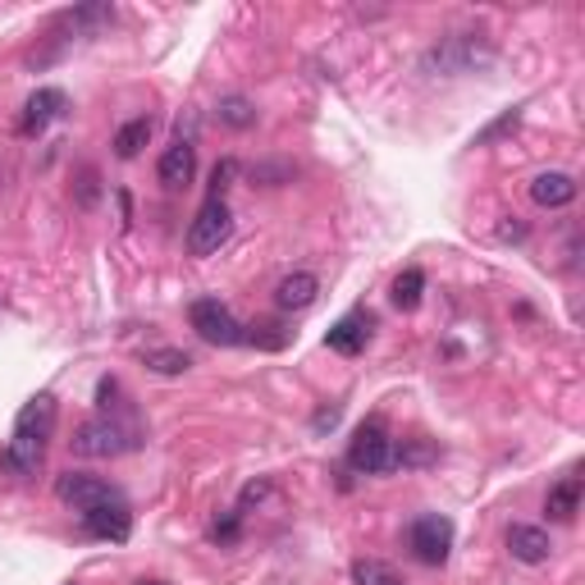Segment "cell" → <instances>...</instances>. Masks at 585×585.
Here are the masks:
<instances>
[{
  "instance_id": "obj_1",
  "label": "cell",
  "mask_w": 585,
  "mask_h": 585,
  "mask_svg": "<svg viewBox=\"0 0 585 585\" xmlns=\"http://www.w3.org/2000/svg\"><path fill=\"white\" fill-rule=\"evenodd\" d=\"M398 440L389 435L379 421H366L358 425V435L348 444V467L352 471H366V476H379V471H394L398 467Z\"/></svg>"
},
{
  "instance_id": "obj_2",
  "label": "cell",
  "mask_w": 585,
  "mask_h": 585,
  "mask_svg": "<svg viewBox=\"0 0 585 585\" xmlns=\"http://www.w3.org/2000/svg\"><path fill=\"white\" fill-rule=\"evenodd\" d=\"M188 320H192L197 335L207 339V343H215V348H238V343H247V325H238L234 312H229L220 297H197L192 307H188Z\"/></svg>"
},
{
  "instance_id": "obj_3",
  "label": "cell",
  "mask_w": 585,
  "mask_h": 585,
  "mask_svg": "<svg viewBox=\"0 0 585 585\" xmlns=\"http://www.w3.org/2000/svg\"><path fill=\"white\" fill-rule=\"evenodd\" d=\"M229 234H234V215H229L224 197H207V207L197 211V220L188 229V251L192 257H211V251H220L229 243Z\"/></svg>"
},
{
  "instance_id": "obj_4",
  "label": "cell",
  "mask_w": 585,
  "mask_h": 585,
  "mask_svg": "<svg viewBox=\"0 0 585 585\" xmlns=\"http://www.w3.org/2000/svg\"><path fill=\"white\" fill-rule=\"evenodd\" d=\"M407 545H412L417 563L425 568H444L448 553H453V522L440 517V513H425L412 522V536H407Z\"/></svg>"
},
{
  "instance_id": "obj_5",
  "label": "cell",
  "mask_w": 585,
  "mask_h": 585,
  "mask_svg": "<svg viewBox=\"0 0 585 585\" xmlns=\"http://www.w3.org/2000/svg\"><path fill=\"white\" fill-rule=\"evenodd\" d=\"M56 494H60V503L73 507V513H87V507H101V503H119V490L115 485H106L101 476H83V471L60 476Z\"/></svg>"
},
{
  "instance_id": "obj_6",
  "label": "cell",
  "mask_w": 585,
  "mask_h": 585,
  "mask_svg": "<svg viewBox=\"0 0 585 585\" xmlns=\"http://www.w3.org/2000/svg\"><path fill=\"white\" fill-rule=\"evenodd\" d=\"M124 448H133L129 444V430L106 421V417L79 425V435H73V453H83V457H119Z\"/></svg>"
},
{
  "instance_id": "obj_7",
  "label": "cell",
  "mask_w": 585,
  "mask_h": 585,
  "mask_svg": "<svg viewBox=\"0 0 585 585\" xmlns=\"http://www.w3.org/2000/svg\"><path fill=\"white\" fill-rule=\"evenodd\" d=\"M83 530L96 540H110V545H124L133 536V513H129V503H101V507H87L83 513Z\"/></svg>"
},
{
  "instance_id": "obj_8",
  "label": "cell",
  "mask_w": 585,
  "mask_h": 585,
  "mask_svg": "<svg viewBox=\"0 0 585 585\" xmlns=\"http://www.w3.org/2000/svg\"><path fill=\"white\" fill-rule=\"evenodd\" d=\"M156 174H161V184L174 188V192L188 188V184H192V174H197V147H192L188 138H174V142L165 147V156H161Z\"/></svg>"
},
{
  "instance_id": "obj_9",
  "label": "cell",
  "mask_w": 585,
  "mask_h": 585,
  "mask_svg": "<svg viewBox=\"0 0 585 585\" xmlns=\"http://www.w3.org/2000/svg\"><path fill=\"white\" fill-rule=\"evenodd\" d=\"M50 430H56V398H50V394H37V398L19 412V421H14V440L46 444V440H50Z\"/></svg>"
},
{
  "instance_id": "obj_10",
  "label": "cell",
  "mask_w": 585,
  "mask_h": 585,
  "mask_svg": "<svg viewBox=\"0 0 585 585\" xmlns=\"http://www.w3.org/2000/svg\"><path fill=\"white\" fill-rule=\"evenodd\" d=\"M65 106H69V101H65V92H60V87H37V92L28 96V106H23L19 129L33 138V133H42V129H46V124H56V119L65 115Z\"/></svg>"
},
{
  "instance_id": "obj_11",
  "label": "cell",
  "mask_w": 585,
  "mask_h": 585,
  "mask_svg": "<svg viewBox=\"0 0 585 585\" xmlns=\"http://www.w3.org/2000/svg\"><path fill=\"white\" fill-rule=\"evenodd\" d=\"M366 339H371V316L366 312H348L343 320L329 325L325 343L339 352V358H358V352H366Z\"/></svg>"
},
{
  "instance_id": "obj_12",
  "label": "cell",
  "mask_w": 585,
  "mask_h": 585,
  "mask_svg": "<svg viewBox=\"0 0 585 585\" xmlns=\"http://www.w3.org/2000/svg\"><path fill=\"white\" fill-rule=\"evenodd\" d=\"M507 553H513L517 563H526V568H540V563H549L553 540H549L545 526H513L507 530Z\"/></svg>"
},
{
  "instance_id": "obj_13",
  "label": "cell",
  "mask_w": 585,
  "mask_h": 585,
  "mask_svg": "<svg viewBox=\"0 0 585 585\" xmlns=\"http://www.w3.org/2000/svg\"><path fill=\"white\" fill-rule=\"evenodd\" d=\"M530 201L545 207V211L572 207V201H576V179H572V174H563V169H545V174L530 179Z\"/></svg>"
},
{
  "instance_id": "obj_14",
  "label": "cell",
  "mask_w": 585,
  "mask_h": 585,
  "mask_svg": "<svg viewBox=\"0 0 585 585\" xmlns=\"http://www.w3.org/2000/svg\"><path fill=\"white\" fill-rule=\"evenodd\" d=\"M316 293H320V279H316L312 270H297V274H284V279H279L274 302H279L284 312H302V307H312V302H316Z\"/></svg>"
},
{
  "instance_id": "obj_15",
  "label": "cell",
  "mask_w": 585,
  "mask_h": 585,
  "mask_svg": "<svg viewBox=\"0 0 585 585\" xmlns=\"http://www.w3.org/2000/svg\"><path fill=\"white\" fill-rule=\"evenodd\" d=\"M549 517L553 522H572L576 517V507H581V476H563L558 485L549 490Z\"/></svg>"
},
{
  "instance_id": "obj_16",
  "label": "cell",
  "mask_w": 585,
  "mask_h": 585,
  "mask_svg": "<svg viewBox=\"0 0 585 585\" xmlns=\"http://www.w3.org/2000/svg\"><path fill=\"white\" fill-rule=\"evenodd\" d=\"M421 293H425V274H421L417 266H407V270L394 279V293H389V297H394L398 312H417V307H421Z\"/></svg>"
},
{
  "instance_id": "obj_17",
  "label": "cell",
  "mask_w": 585,
  "mask_h": 585,
  "mask_svg": "<svg viewBox=\"0 0 585 585\" xmlns=\"http://www.w3.org/2000/svg\"><path fill=\"white\" fill-rule=\"evenodd\" d=\"M151 142V119H129L124 129L115 133V156L119 161H133V156H142V147Z\"/></svg>"
},
{
  "instance_id": "obj_18",
  "label": "cell",
  "mask_w": 585,
  "mask_h": 585,
  "mask_svg": "<svg viewBox=\"0 0 585 585\" xmlns=\"http://www.w3.org/2000/svg\"><path fill=\"white\" fill-rule=\"evenodd\" d=\"M110 19H115V10H110V5H83V10L60 14L56 23H60V28H73V33H96V28H106Z\"/></svg>"
},
{
  "instance_id": "obj_19",
  "label": "cell",
  "mask_w": 585,
  "mask_h": 585,
  "mask_svg": "<svg viewBox=\"0 0 585 585\" xmlns=\"http://www.w3.org/2000/svg\"><path fill=\"white\" fill-rule=\"evenodd\" d=\"M352 585H407L389 563H379V558H358L352 563Z\"/></svg>"
},
{
  "instance_id": "obj_20",
  "label": "cell",
  "mask_w": 585,
  "mask_h": 585,
  "mask_svg": "<svg viewBox=\"0 0 585 585\" xmlns=\"http://www.w3.org/2000/svg\"><path fill=\"white\" fill-rule=\"evenodd\" d=\"M215 115H220V124H229V129H251V124H257V106H251L247 96H220Z\"/></svg>"
},
{
  "instance_id": "obj_21",
  "label": "cell",
  "mask_w": 585,
  "mask_h": 585,
  "mask_svg": "<svg viewBox=\"0 0 585 585\" xmlns=\"http://www.w3.org/2000/svg\"><path fill=\"white\" fill-rule=\"evenodd\" d=\"M142 362L156 371V375H184L192 366V358H188V352H179V348H151Z\"/></svg>"
},
{
  "instance_id": "obj_22",
  "label": "cell",
  "mask_w": 585,
  "mask_h": 585,
  "mask_svg": "<svg viewBox=\"0 0 585 585\" xmlns=\"http://www.w3.org/2000/svg\"><path fill=\"white\" fill-rule=\"evenodd\" d=\"M247 343L251 348H266V352H279L289 343V329L279 320H261V325H247Z\"/></svg>"
},
{
  "instance_id": "obj_23",
  "label": "cell",
  "mask_w": 585,
  "mask_h": 585,
  "mask_svg": "<svg viewBox=\"0 0 585 585\" xmlns=\"http://www.w3.org/2000/svg\"><path fill=\"white\" fill-rule=\"evenodd\" d=\"M517 119H522V110H507V115H499L485 133H476V147H490V142H499L503 133H513V129H517Z\"/></svg>"
},
{
  "instance_id": "obj_24",
  "label": "cell",
  "mask_w": 585,
  "mask_h": 585,
  "mask_svg": "<svg viewBox=\"0 0 585 585\" xmlns=\"http://www.w3.org/2000/svg\"><path fill=\"white\" fill-rule=\"evenodd\" d=\"M229 179H234V161H224V165H215V174H211V197H220Z\"/></svg>"
}]
</instances>
